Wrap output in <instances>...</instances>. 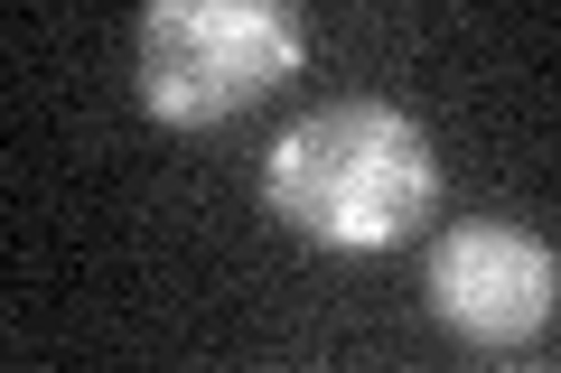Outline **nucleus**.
I'll return each instance as SVG.
<instances>
[{
  "instance_id": "f257e3e1",
  "label": "nucleus",
  "mask_w": 561,
  "mask_h": 373,
  "mask_svg": "<svg viewBox=\"0 0 561 373\" xmlns=\"http://www.w3.org/2000/svg\"><path fill=\"white\" fill-rule=\"evenodd\" d=\"M262 206L328 253H393L440 215V150L402 103L337 94L262 150Z\"/></svg>"
},
{
  "instance_id": "f03ea898",
  "label": "nucleus",
  "mask_w": 561,
  "mask_h": 373,
  "mask_svg": "<svg viewBox=\"0 0 561 373\" xmlns=\"http://www.w3.org/2000/svg\"><path fill=\"white\" fill-rule=\"evenodd\" d=\"M309 28L280 0H150L131 28V84L150 121L206 131L262 103L280 75H300Z\"/></svg>"
},
{
  "instance_id": "7ed1b4c3",
  "label": "nucleus",
  "mask_w": 561,
  "mask_h": 373,
  "mask_svg": "<svg viewBox=\"0 0 561 373\" xmlns=\"http://www.w3.org/2000/svg\"><path fill=\"white\" fill-rule=\"evenodd\" d=\"M421 290H431V317L468 346H534L561 308V261L542 234L505 215H459L421 253Z\"/></svg>"
}]
</instances>
